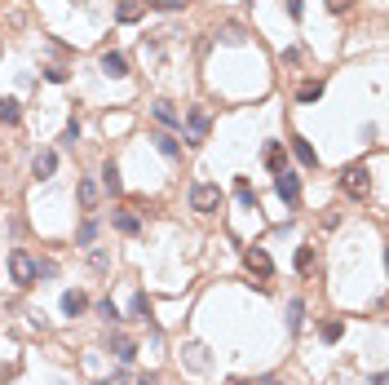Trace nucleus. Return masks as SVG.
I'll return each mask as SVG.
<instances>
[{"label":"nucleus","instance_id":"nucleus-21","mask_svg":"<svg viewBox=\"0 0 389 385\" xmlns=\"http://www.w3.org/2000/svg\"><path fill=\"white\" fill-rule=\"evenodd\" d=\"M93 310H97V319H106V323H119V310H115V302H111V297H102V302H97Z\"/></svg>","mask_w":389,"mask_h":385},{"label":"nucleus","instance_id":"nucleus-12","mask_svg":"<svg viewBox=\"0 0 389 385\" xmlns=\"http://www.w3.org/2000/svg\"><path fill=\"white\" fill-rule=\"evenodd\" d=\"M115 231H124V235H138V231H142L138 213H133V208H119V213H115Z\"/></svg>","mask_w":389,"mask_h":385},{"label":"nucleus","instance_id":"nucleus-11","mask_svg":"<svg viewBox=\"0 0 389 385\" xmlns=\"http://www.w3.org/2000/svg\"><path fill=\"white\" fill-rule=\"evenodd\" d=\"M111 354L119 359V363H129V359L138 354V345H133V336H119V332H115V336H111Z\"/></svg>","mask_w":389,"mask_h":385},{"label":"nucleus","instance_id":"nucleus-8","mask_svg":"<svg viewBox=\"0 0 389 385\" xmlns=\"http://www.w3.org/2000/svg\"><path fill=\"white\" fill-rule=\"evenodd\" d=\"M243 261H248V270H257V275H270L274 270V261L265 257L261 248H248V252H243Z\"/></svg>","mask_w":389,"mask_h":385},{"label":"nucleus","instance_id":"nucleus-33","mask_svg":"<svg viewBox=\"0 0 389 385\" xmlns=\"http://www.w3.org/2000/svg\"><path fill=\"white\" fill-rule=\"evenodd\" d=\"M44 76L53 80V84H63V80H67V67H44Z\"/></svg>","mask_w":389,"mask_h":385},{"label":"nucleus","instance_id":"nucleus-26","mask_svg":"<svg viewBox=\"0 0 389 385\" xmlns=\"http://www.w3.org/2000/svg\"><path fill=\"white\" fill-rule=\"evenodd\" d=\"M301 315H306V306L292 302V306H288V328H292V332H301Z\"/></svg>","mask_w":389,"mask_h":385},{"label":"nucleus","instance_id":"nucleus-3","mask_svg":"<svg viewBox=\"0 0 389 385\" xmlns=\"http://www.w3.org/2000/svg\"><path fill=\"white\" fill-rule=\"evenodd\" d=\"M9 275H14L18 288H27V284H35V261L22 248H14V252H9Z\"/></svg>","mask_w":389,"mask_h":385},{"label":"nucleus","instance_id":"nucleus-38","mask_svg":"<svg viewBox=\"0 0 389 385\" xmlns=\"http://www.w3.org/2000/svg\"><path fill=\"white\" fill-rule=\"evenodd\" d=\"M230 385H252V381H230Z\"/></svg>","mask_w":389,"mask_h":385},{"label":"nucleus","instance_id":"nucleus-34","mask_svg":"<svg viewBox=\"0 0 389 385\" xmlns=\"http://www.w3.org/2000/svg\"><path fill=\"white\" fill-rule=\"evenodd\" d=\"M349 5H354V0H327V9H332V14H345Z\"/></svg>","mask_w":389,"mask_h":385},{"label":"nucleus","instance_id":"nucleus-15","mask_svg":"<svg viewBox=\"0 0 389 385\" xmlns=\"http://www.w3.org/2000/svg\"><path fill=\"white\" fill-rule=\"evenodd\" d=\"M76 195H80L84 208H97V182H89V177H84V182L76 186Z\"/></svg>","mask_w":389,"mask_h":385},{"label":"nucleus","instance_id":"nucleus-18","mask_svg":"<svg viewBox=\"0 0 389 385\" xmlns=\"http://www.w3.org/2000/svg\"><path fill=\"white\" fill-rule=\"evenodd\" d=\"M151 142H155V147H160V151L168 155V160H177V155H181V147H177V138H168V133H155Z\"/></svg>","mask_w":389,"mask_h":385},{"label":"nucleus","instance_id":"nucleus-2","mask_svg":"<svg viewBox=\"0 0 389 385\" xmlns=\"http://www.w3.org/2000/svg\"><path fill=\"white\" fill-rule=\"evenodd\" d=\"M190 208L194 213H217V208H222V190H217L213 182H199L190 190Z\"/></svg>","mask_w":389,"mask_h":385},{"label":"nucleus","instance_id":"nucleus-27","mask_svg":"<svg viewBox=\"0 0 389 385\" xmlns=\"http://www.w3.org/2000/svg\"><path fill=\"white\" fill-rule=\"evenodd\" d=\"M76 142H80V124L71 120V124L63 129V147H67V151H76Z\"/></svg>","mask_w":389,"mask_h":385},{"label":"nucleus","instance_id":"nucleus-5","mask_svg":"<svg viewBox=\"0 0 389 385\" xmlns=\"http://www.w3.org/2000/svg\"><path fill=\"white\" fill-rule=\"evenodd\" d=\"M274 190H279L283 204H297L301 199V177L292 173V168H279V173H274Z\"/></svg>","mask_w":389,"mask_h":385},{"label":"nucleus","instance_id":"nucleus-13","mask_svg":"<svg viewBox=\"0 0 389 385\" xmlns=\"http://www.w3.org/2000/svg\"><path fill=\"white\" fill-rule=\"evenodd\" d=\"M18 120H22L18 98H0V124H18Z\"/></svg>","mask_w":389,"mask_h":385},{"label":"nucleus","instance_id":"nucleus-14","mask_svg":"<svg viewBox=\"0 0 389 385\" xmlns=\"http://www.w3.org/2000/svg\"><path fill=\"white\" fill-rule=\"evenodd\" d=\"M186 363L194 372H208V350H204V345H186Z\"/></svg>","mask_w":389,"mask_h":385},{"label":"nucleus","instance_id":"nucleus-32","mask_svg":"<svg viewBox=\"0 0 389 385\" xmlns=\"http://www.w3.org/2000/svg\"><path fill=\"white\" fill-rule=\"evenodd\" d=\"M89 261H93V270H106V266H111V257H106V252H102V248H97V252H93V257H89Z\"/></svg>","mask_w":389,"mask_h":385},{"label":"nucleus","instance_id":"nucleus-6","mask_svg":"<svg viewBox=\"0 0 389 385\" xmlns=\"http://www.w3.org/2000/svg\"><path fill=\"white\" fill-rule=\"evenodd\" d=\"M102 71H106L111 80H124V76H129V58L115 54V49H106V54H102Z\"/></svg>","mask_w":389,"mask_h":385},{"label":"nucleus","instance_id":"nucleus-30","mask_svg":"<svg viewBox=\"0 0 389 385\" xmlns=\"http://www.w3.org/2000/svg\"><path fill=\"white\" fill-rule=\"evenodd\" d=\"M181 5H186V0H151V9H160V14H177Z\"/></svg>","mask_w":389,"mask_h":385},{"label":"nucleus","instance_id":"nucleus-37","mask_svg":"<svg viewBox=\"0 0 389 385\" xmlns=\"http://www.w3.org/2000/svg\"><path fill=\"white\" fill-rule=\"evenodd\" d=\"M372 385H389V381H385V377H381V372H376V377H372Z\"/></svg>","mask_w":389,"mask_h":385},{"label":"nucleus","instance_id":"nucleus-25","mask_svg":"<svg viewBox=\"0 0 389 385\" xmlns=\"http://www.w3.org/2000/svg\"><path fill=\"white\" fill-rule=\"evenodd\" d=\"M235 195H239V204H243V208H257V190H252L248 182H239V186H235Z\"/></svg>","mask_w":389,"mask_h":385},{"label":"nucleus","instance_id":"nucleus-23","mask_svg":"<svg viewBox=\"0 0 389 385\" xmlns=\"http://www.w3.org/2000/svg\"><path fill=\"white\" fill-rule=\"evenodd\" d=\"M297 98H301V102H314V98H323V84H319V80H306V84L297 89Z\"/></svg>","mask_w":389,"mask_h":385},{"label":"nucleus","instance_id":"nucleus-36","mask_svg":"<svg viewBox=\"0 0 389 385\" xmlns=\"http://www.w3.org/2000/svg\"><path fill=\"white\" fill-rule=\"evenodd\" d=\"M288 14H292V18H301V0H288Z\"/></svg>","mask_w":389,"mask_h":385},{"label":"nucleus","instance_id":"nucleus-19","mask_svg":"<svg viewBox=\"0 0 389 385\" xmlns=\"http://www.w3.org/2000/svg\"><path fill=\"white\" fill-rule=\"evenodd\" d=\"M265 168H283V142H270V147H265Z\"/></svg>","mask_w":389,"mask_h":385},{"label":"nucleus","instance_id":"nucleus-4","mask_svg":"<svg viewBox=\"0 0 389 385\" xmlns=\"http://www.w3.org/2000/svg\"><path fill=\"white\" fill-rule=\"evenodd\" d=\"M204 138H208V111H204V106H190L186 111V142L199 147Z\"/></svg>","mask_w":389,"mask_h":385},{"label":"nucleus","instance_id":"nucleus-22","mask_svg":"<svg viewBox=\"0 0 389 385\" xmlns=\"http://www.w3.org/2000/svg\"><path fill=\"white\" fill-rule=\"evenodd\" d=\"M340 332H345V323H340V319L319 323V336H323V341H340Z\"/></svg>","mask_w":389,"mask_h":385},{"label":"nucleus","instance_id":"nucleus-29","mask_svg":"<svg viewBox=\"0 0 389 385\" xmlns=\"http://www.w3.org/2000/svg\"><path fill=\"white\" fill-rule=\"evenodd\" d=\"M133 315H138V319H151V302H146V293L133 297Z\"/></svg>","mask_w":389,"mask_h":385},{"label":"nucleus","instance_id":"nucleus-16","mask_svg":"<svg viewBox=\"0 0 389 385\" xmlns=\"http://www.w3.org/2000/svg\"><path fill=\"white\" fill-rule=\"evenodd\" d=\"M292 151H297V160H301V164H319V155H314V147H310L306 138H292Z\"/></svg>","mask_w":389,"mask_h":385},{"label":"nucleus","instance_id":"nucleus-7","mask_svg":"<svg viewBox=\"0 0 389 385\" xmlns=\"http://www.w3.org/2000/svg\"><path fill=\"white\" fill-rule=\"evenodd\" d=\"M155 120H160L164 129H181V111L173 102H155Z\"/></svg>","mask_w":389,"mask_h":385},{"label":"nucleus","instance_id":"nucleus-31","mask_svg":"<svg viewBox=\"0 0 389 385\" xmlns=\"http://www.w3.org/2000/svg\"><path fill=\"white\" fill-rule=\"evenodd\" d=\"M222 40H226V44H243V31H239V27H226Z\"/></svg>","mask_w":389,"mask_h":385},{"label":"nucleus","instance_id":"nucleus-10","mask_svg":"<svg viewBox=\"0 0 389 385\" xmlns=\"http://www.w3.org/2000/svg\"><path fill=\"white\" fill-rule=\"evenodd\" d=\"M84 306H89V297H84L80 288H71V293H63V310H67L71 319H76V315H84Z\"/></svg>","mask_w":389,"mask_h":385},{"label":"nucleus","instance_id":"nucleus-1","mask_svg":"<svg viewBox=\"0 0 389 385\" xmlns=\"http://www.w3.org/2000/svg\"><path fill=\"white\" fill-rule=\"evenodd\" d=\"M340 190L354 195V199H363L372 190V168L367 164H345V168H340Z\"/></svg>","mask_w":389,"mask_h":385},{"label":"nucleus","instance_id":"nucleus-9","mask_svg":"<svg viewBox=\"0 0 389 385\" xmlns=\"http://www.w3.org/2000/svg\"><path fill=\"white\" fill-rule=\"evenodd\" d=\"M53 168H58V155H53V151H40V155L31 160V173H35V177H53Z\"/></svg>","mask_w":389,"mask_h":385},{"label":"nucleus","instance_id":"nucleus-17","mask_svg":"<svg viewBox=\"0 0 389 385\" xmlns=\"http://www.w3.org/2000/svg\"><path fill=\"white\" fill-rule=\"evenodd\" d=\"M102 186L111 190V195H119V190H124V182H119V168H115V164H106V168H102Z\"/></svg>","mask_w":389,"mask_h":385},{"label":"nucleus","instance_id":"nucleus-35","mask_svg":"<svg viewBox=\"0 0 389 385\" xmlns=\"http://www.w3.org/2000/svg\"><path fill=\"white\" fill-rule=\"evenodd\" d=\"M138 385H160V377H155V372H146V377H138Z\"/></svg>","mask_w":389,"mask_h":385},{"label":"nucleus","instance_id":"nucleus-24","mask_svg":"<svg viewBox=\"0 0 389 385\" xmlns=\"http://www.w3.org/2000/svg\"><path fill=\"white\" fill-rule=\"evenodd\" d=\"M93 239H97V222H84L80 231H76V244H80V248H89Z\"/></svg>","mask_w":389,"mask_h":385},{"label":"nucleus","instance_id":"nucleus-20","mask_svg":"<svg viewBox=\"0 0 389 385\" xmlns=\"http://www.w3.org/2000/svg\"><path fill=\"white\" fill-rule=\"evenodd\" d=\"M115 18H119V22H138V18H142V5H138V0H124V5L115 9Z\"/></svg>","mask_w":389,"mask_h":385},{"label":"nucleus","instance_id":"nucleus-28","mask_svg":"<svg viewBox=\"0 0 389 385\" xmlns=\"http://www.w3.org/2000/svg\"><path fill=\"white\" fill-rule=\"evenodd\" d=\"M310 266H314V248L306 244V248H297V270H301V275H306Z\"/></svg>","mask_w":389,"mask_h":385}]
</instances>
